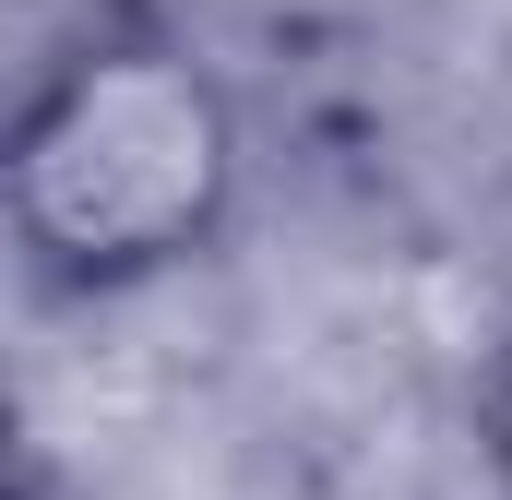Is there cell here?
<instances>
[{"instance_id":"cell-2","label":"cell","mask_w":512,"mask_h":500,"mask_svg":"<svg viewBox=\"0 0 512 500\" xmlns=\"http://www.w3.org/2000/svg\"><path fill=\"white\" fill-rule=\"evenodd\" d=\"M501 453H512V417H501Z\"/></svg>"},{"instance_id":"cell-1","label":"cell","mask_w":512,"mask_h":500,"mask_svg":"<svg viewBox=\"0 0 512 500\" xmlns=\"http://www.w3.org/2000/svg\"><path fill=\"white\" fill-rule=\"evenodd\" d=\"M215 96L155 60V48H120V60H84L12 143V203L36 239H60L72 262H143L167 250L203 203H215Z\"/></svg>"}]
</instances>
